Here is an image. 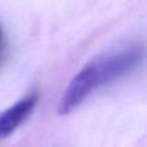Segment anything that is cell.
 <instances>
[{"instance_id": "6da1fadb", "label": "cell", "mask_w": 147, "mask_h": 147, "mask_svg": "<svg viewBox=\"0 0 147 147\" xmlns=\"http://www.w3.org/2000/svg\"><path fill=\"white\" fill-rule=\"evenodd\" d=\"M145 51L132 45L96 57L71 79L58 103V114H71L90 94L137 69L143 61Z\"/></svg>"}, {"instance_id": "3957f363", "label": "cell", "mask_w": 147, "mask_h": 147, "mask_svg": "<svg viewBox=\"0 0 147 147\" xmlns=\"http://www.w3.org/2000/svg\"><path fill=\"white\" fill-rule=\"evenodd\" d=\"M3 48H4V34H3V28L0 26V58L3 54Z\"/></svg>"}, {"instance_id": "7a4b0ae2", "label": "cell", "mask_w": 147, "mask_h": 147, "mask_svg": "<svg viewBox=\"0 0 147 147\" xmlns=\"http://www.w3.org/2000/svg\"><path fill=\"white\" fill-rule=\"evenodd\" d=\"M38 99L39 94L34 92L13 103L4 111H0V140L13 134L30 117L36 107Z\"/></svg>"}]
</instances>
